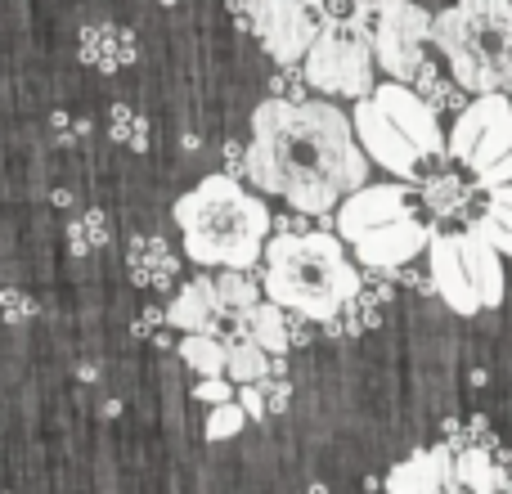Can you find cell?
Listing matches in <instances>:
<instances>
[{"label": "cell", "mask_w": 512, "mask_h": 494, "mask_svg": "<svg viewBox=\"0 0 512 494\" xmlns=\"http://www.w3.org/2000/svg\"><path fill=\"white\" fill-rule=\"evenodd\" d=\"M234 328H243V333H252L256 342H261L270 355H288V351H292V333H288V306H279V301H274V297L256 301V306L248 310V319H243V324H234Z\"/></svg>", "instance_id": "d6986e66"}, {"label": "cell", "mask_w": 512, "mask_h": 494, "mask_svg": "<svg viewBox=\"0 0 512 494\" xmlns=\"http://www.w3.org/2000/svg\"><path fill=\"white\" fill-rule=\"evenodd\" d=\"M396 494H432V490H459V468H454V450L436 445V450H418L414 459H405L400 468H391V477L382 481Z\"/></svg>", "instance_id": "4fadbf2b"}, {"label": "cell", "mask_w": 512, "mask_h": 494, "mask_svg": "<svg viewBox=\"0 0 512 494\" xmlns=\"http://www.w3.org/2000/svg\"><path fill=\"white\" fill-rule=\"evenodd\" d=\"M68 239L77 252H90V247H99L108 239V216L104 212H86V216H72L68 225Z\"/></svg>", "instance_id": "4316f807"}, {"label": "cell", "mask_w": 512, "mask_h": 494, "mask_svg": "<svg viewBox=\"0 0 512 494\" xmlns=\"http://www.w3.org/2000/svg\"><path fill=\"white\" fill-rule=\"evenodd\" d=\"M180 360H185L198 378L230 373V337L225 333H185L180 337Z\"/></svg>", "instance_id": "ffe728a7"}, {"label": "cell", "mask_w": 512, "mask_h": 494, "mask_svg": "<svg viewBox=\"0 0 512 494\" xmlns=\"http://www.w3.org/2000/svg\"><path fill=\"white\" fill-rule=\"evenodd\" d=\"M351 18L369 32L378 68L387 77L409 81V86L423 77V41H432L436 14H427L418 0H355Z\"/></svg>", "instance_id": "8992f818"}, {"label": "cell", "mask_w": 512, "mask_h": 494, "mask_svg": "<svg viewBox=\"0 0 512 494\" xmlns=\"http://www.w3.org/2000/svg\"><path fill=\"white\" fill-rule=\"evenodd\" d=\"M369 153L346 117L328 99L270 95L252 108L248 180L261 194L283 198L292 212L324 216L369 185Z\"/></svg>", "instance_id": "6da1fadb"}, {"label": "cell", "mask_w": 512, "mask_h": 494, "mask_svg": "<svg viewBox=\"0 0 512 494\" xmlns=\"http://www.w3.org/2000/svg\"><path fill=\"white\" fill-rule=\"evenodd\" d=\"M373 99H378V104L387 108L391 122H396L400 131H405L409 140L423 149V158H445V153H450V135L441 131L436 108H432V99H427L423 90H414L409 81L387 77L378 90H373Z\"/></svg>", "instance_id": "9c48e42d"}, {"label": "cell", "mask_w": 512, "mask_h": 494, "mask_svg": "<svg viewBox=\"0 0 512 494\" xmlns=\"http://www.w3.org/2000/svg\"><path fill=\"white\" fill-rule=\"evenodd\" d=\"M432 45L468 95H512V0H454L436 14Z\"/></svg>", "instance_id": "277c9868"}, {"label": "cell", "mask_w": 512, "mask_h": 494, "mask_svg": "<svg viewBox=\"0 0 512 494\" xmlns=\"http://www.w3.org/2000/svg\"><path fill=\"white\" fill-rule=\"evenodd\" d=\"M351 117H355V135H360L364 153H369L382 171H391L396 180H409V185H414L418 162H423V149H418V144L409 140L396 122H391L387 108H382L373 95H364V99H355Z\"/></svg>", "instance_id": "ba28073f"}, {"label": "cell", "mask_w": 512, "mask_h": 494, "mask_svg": "<svg viewBox=\"0 0 512 494\" xmlns=\"http://www.w3.org/2000/svg\"><path fill=\"white\" fill-rule=\"evenodd\" d=\"M468 171H477L481 189H499L512 180V113H504L477 140V149H472V158H468Z\"/></svg>", "instance_id": "2e32d148"}, {"label": "cell", "mask_w": 512, "mask_h": 494, "mask_svg": "<svg viewBox=\"0 0 512 494\" xmlns=\"http://www.w3.org/2000/svg\"><path fill=\"white\" fill-rule=\"evenodd\" d=\"M113 135L122 144H131V149H144V144H149V122H144V117H135L126 104H117L113 108Z\"/></svg>", "instance_id": "83f0119b"}, {"label": "cell", "mask_w": 512, "mask_h": 494, "mask_svg": "<svg viewBox=\"0 0 512 494\" xmlns=\"http://www.w3.org/2000/svg\"><path fill=\"white\" fill-rule=\"evenodd\" d=\"M459 243H463V261H468L472 283H477L481 306L499 310L504 306V252L481 230H472V225H468V234H459Z\"/></svg>", "instance_id": "5bb4252c"}, {"label": "cell", "mask_w": 512, "mask_h": 494, "mask_svg": "<svg viewBox=\"0 0 512 494\" xmlns=\"http://www.w3.org/2000/svg\"><path fill=\"white\" fill-rule=\"evenodd\" d=\"M131 36L122 32V27H90L86 36H81V54H86L95 68H104V72H113V68H122L126 59H131Z\"/></svg>", "instance_id": "44dd1931"}, {"label": "cell", "mask_w": 512, "mask_h": 494, "mask_svg": "<svg viewBox=\"0 0 512 494\" xmlns=\"http://www.w3.org/2000/svg\"><path fill=\"white\" fill-rule=\"evenodd\" d=\"M261 387H265V400H270V414H283V409H288V400H292V387L283 382V373L261 378Z\"/></svg>", "instance_id": "4dcf8cb0"}, {"label": "cell", "mask_w": 512, "mask_h": 494, "mask_svg": "<svg viewBox=\"0 0 512 494\" xmlns=\"http://www.w3.org/2000/svg\"><path fill=\"white\" fill-rule=\"evenodd\" d=\"M454 468H459V481L468 490H477V494H490V490H499L504 481H499V463L490 459V450L486 445H459L454 450Z\"/></svg>", "instance_id": "603a6c76"}, {"label": "cell", "mask_w": 512, "mask_h": 494, "mask_svg": "<svg viewBox=\"0 0 512 494\" xmlns=\"http://www.w3.org/2000/svg\"><path fill=\"white\" fill-rule=\"evenodd\" d=\"M427 194V207H432V216H441V221H450V216H463V207H468V194L459 189V180L454 176H436L432 185L423 189Z\"/></svg>", "instance_id": "d4e9b609"}, {"label": "cell", "mask_w": 512, "mask_h": 494, "mask_svg": "<svg viewBox=\"0 0 512 494\" xmlns=\"http://www.w3.org/2000/svg\"><path fill=\"white\" fill-rule=\"evenodd\" d=\"M319 23H324V14L310 0H252L248 14V27L274 63H306Z\"/></svg>", "instance_id": "52a82bcc"}, {"label": "cell", "mask_w": 512, "mask_h": 494, "mask_svg": "<svg viewBox=\"0 0 512 494\" xmlns=\"http://www.w3.org/2000/svg\"><path fill=\"white\" fill-rule=\"evenodd\" d=\"M207 288H212L216 310H221L230 324H243L248 310L261 301L265 283H256V274H248V270H230V265H225L221 274H207Z\"/></svg>", "instance_id": "ac0fdd59"}, {"label": "cell", "mask_w": 512, "mask_h": 494, "mask_svg": "<svg viewBox=\"0 0 512 494\" xmlns=\"http://www.w3.org/2000/svg\"><path fill=\"white\" fill-rule=\"evenodd\" d=\"M306 77L310 90L319 95H337V99H364L378 90L373 72H378V54L373 41L351 14H324L319 36L306 54Z\"/></svg>", "instance_id": "5b68a950"}, {"label": "cell", "mask_w": 512, "mask_h": 494, "mask_svg": "<svg viewBox=\"0 0 512 494\" xmlns=\"http://www.w3.org/2000/svg\"><path fill=\"white\" fill-rule=\"evenodd\" d=\"M310 5H315V9H319V14H324V9H328V0H310Z\"/></svg>", "instance_id": "1f68e13d"}, {"label": "cell", "mask_w": 512, "mask_h": 494, "mask_svg": "<svg viewBox=\"0 0 512 494\" xmlns=\"http://www.w3.org/2000/svg\"><path fill=\"white\" fill-rule=\"evenodd\" d=\"M131 274H135V283L167 288L171 274H176V256L162 247V239H135V247H131Z\"/></svg>", "instance_id": "7402d4cb"}, {"label": "cell", "mask_w": 512, "mask_h": 494, "mask_svg": "<svg viewBox=\"0 0 512 494\" xmlns=\"http://www.w3.org/2000/svg\"><path fill=\"white\" fill-rule=\"evenodd\" d=\"M504 113H512V99L504 90H490V95H477L459 117H454V131H450V158L454 162H468L477 140L499 122Z\"/></svg>", "instance_id": "9a60e30c"}, {"label": "cell", "mask_w": 512, "mask_h": 494, "mask_svg": "<svg viewBox=\"0 0 512 494\" xmlns=\"http://www.w3.org/2000/svg\"><path fill=\"white\" fill-rule=\"evenodd\" d=\"M409 185V180H405ZM405 185H364L337 207V234L355 239V234L373 230V225H387L409 216V189Z\"/></svg>", "instance_id": "7c38bea8"}, {"label": "cell", "mask_w": 512, "mask_h": 494, "mask_svg": "<svg viewBox=\"0 0 512 494\" xmlns=\"http://www.w3.org/2000/svg\"><path fill=\"white\" fill-rule=\"evenodd\" d=\"M346 243H351V252L360 256V265H387V270H400V265H409L423 247H432V230L409 212V216H400V221L373 225V230L355 234V239H346Z\"/></svg>", "instance_id": "30bf717a"}, {"label": "cell", "mask_w": 512, "mask_h": 494, "mask_svg": "<svg viewBox=\"0 0 512 494\" xmlns=\"http://www.w3.org/2000/svg\"><path fill=\"white\" fill-rule=\"evenodd\" d=\"M248 423H252V414L243 409V400L212 405V418H207V441H230V436H239Z\"/></svg>", "instance_id": "484cf974"}, {"label": "cell", "mask_w": 512, "mask_h": 494, "mask_svg": "<svg viewBox=\"0 0 512 494\" xmlns=\"http://www.w3.org/2000/svg\"><path fill=\"white\" fill-rule=\"evenodd\" d=\"M176 225L185 239V256L216 270H256L265 243L274 234L270 207L243 189V176L212 171L189 194L176 198Z\"/></svg>", "instance_id": "7a4b0ae2"}, {"label": "cell", "mask_w": 512, "mask_h": 494, "mask_svg": "<svg viewBox=\"0 0 512 494\" xmlns=\"http://www.w3.org/2000/svg\"><path fill=\"white\" fill-rule=\"evenodd\" d=\"M167 324L185 328V333H221L225 315L216 310L212 301V288H207V274H194V279L185 283V288L171 297L167 306Z\"/></svg>", "instance_id": "e0dca14e"}, {"label": "cell", "mask_w": 512, "mask_h": 494, "mask_svg": "<svg viewBox=\"0 0 512 494\" xmlns=\"http://www.w3.org/2000/svg\"><path fill=\"white\" fill-rule=\"evenodd\" d=\"M342 234L333 230H301V234H279L265 243V297L279 306L310 315L315 324H328L351 297L364 292V274L346 256Z\"/></svg>", "instance_id": "3957f363"}, {"label": "cell", "mask_w": 512, "mask_h": 494, "mask_svg": "<svg viewBox=\"0 0 512 494\" xmlns=\"http://www.w3.org/2000/svg\"><path fill=\"white\" fill-rule=\"evenodd\" d=\"M239 400H243V409L252 414V423H265V418H270V400H265V387H261V382H243V387H239Z\"/></svg>", "instance_id": "f546056e"}, {"label": "cell", "mask_w": 512, "mask_h": 494, "mask_svg": "<svg viewBox=\"0 0 512 494\" xmlns=\"http://www.w3.org/2000/svg\"><path fill=\"white\" fill-rule=\"evenodd\" d=\"M472 230H481L490 243L499 247V252L512 256V203H504V198H490L486 212L472 221Z\"/></svg>", "instance_id": "cb8c5ba5"}, {"label": "cell", "mask_w": 512, "mask_h": 494, "mask_svg": "<svg viewBox=\"0 0 512 494\" xmlns=\"http://www.w3.org/2000/svg\"><path fill=\"white\" fill-rule=\"evenodd\" d=\"M432 283H436V297L454 310V315H481V297H477V283L468 274V261H463V243L459 234H432Z\"/></svg>", "instance_id": "8fae6325"}, {"label": "cell", "mask_w": 512, "mask_h": 494, "mask_svg": "<svg viewBox=\"0 0 512 494\" xmlns=\"http://www.w3.org/2000/svg\"><path fill=\"white\" fill-rule=\"evenodd\" d=\"M194 396L203 400V405H225V400H239V382H234L230 373H216V378H203V382H198Z\"/></svg>", "instance_id": "f1b7e54d"}]
</instances>
